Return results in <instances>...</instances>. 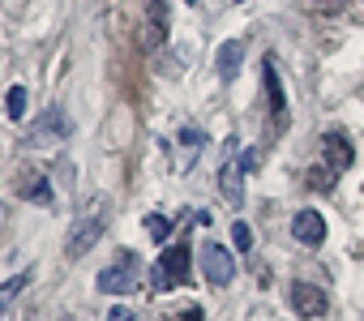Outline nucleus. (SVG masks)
I'll return each mask as SVG.
<instances>
[{
    "label": "nucleus",
    "instance_id": "nucleus-13",
    "mask_svg": "<svg viewBox=\"0 0 364 321\" xmlns=\"http://www.w3.org/2000/svg\"><path fill=\"white\" fill-rule=\"evenodd\" d=\"M240 65H245V39H228V43L219 48V56H215L219 77H223V82H232V77L240 73Z\"/></svg>",
    "mask_w": 364,
    "mask_h": 321
},
{
    "label": "nucleus",
    "instance_id": "nucleus-12",
    "mask_svg": "<svg viewBox=\"0 0 364 321\" xmlns=\"http://www.w3.org/2000/svg\"><path fill=\"white\" fill-rule=\"evenodd\" d=\"M321 150H326V158H330L334 172H347V168L355 163V150H351L347 133H326V137H321Z\"/></svg>",
    "mask_w": 364,
    "mask_h": 321
},
{
    "label": "nucleus",
    "instance_id": "nucleus-20",
    "mask_svg": "<svg viewBox=\"0 0 364 321\" xmlns=\"http://www.w3.org/2000/svg\"><path fill=\"white\" fill-rule=\"evenodd\" d=\"M171 321H206V312H202L198 304H189V308H180V312H176Z\"/></svg>",
    "mask_w": 364,
    "mask_h": 321
},
{
    "label": "nucleus",
    "instance_id": "nucleus-24",
    "mask_svg": "<svg viewBox=\"0 0 364 321\" xmlns=\"http://www.w3.org/2000/svg\"><path fill=\"white\" fill-rule=\"evenodd\" d=\"M5 219H9V206H0V227H5Z\"/></svg>",
    "mask_w": 364,
    "mask_h": 321
},
{
    "label": "nucleus",
    "instance_id": "nucleus-14",
    "mask_svg": "<svg viewBox=\"0 0 364 321\" xmlns=\"http://www.w3.org/2000/svg\"><path fill=\"white\" fill-rule=\"evenodd\" d=\"M26 283H31V270H22V274H14V278L0 283V317H5V312H9V304L26 291Z\"/></svg>",
    "mask_w": 364,
    "mask_h": 321
},
{
    "label": "nucleus",
    "instance_id": "nucleus-19",
    "mask_svg": "<svg viewBox=\"0 0 364 321\" xmlns=\"http://www.w3.org/2000/svg\"><path fill=\"white\" fill-rule=\"evenodd\" d=\"M180 146L202 154V146H206V133H202V129H185V133H180Z\"/></svg>",
    "mask_w": 364,
    "mask_h": 321
},
{
    "label": "nucleus",
    "instance_id": "nucleus-4",
    "mask_svg": "<svg viewBox=\"0 0 364 321\" xmlns=\"http://www.w3.org/2000/svg\"><path fill=\"white\" fill-rule=\"evenodd\" d=\"M65 137H69V116H65V107L39 111V116L31 120V129H26V141H31V146H52V141H65Z\"/></svg>",
    "mask_w": 364,
    "mask_h": 321
},
{
    "label": "nucleus",
    "instance_id": "nucleus-5",
    "mask_svg": "<svg viewBox=\"0 0 364 321\" xmlns=\"http://www.w3.org/2000/svg\"><path fill=\"white\" fill-rule=\"evenodd\" d=\"M202 274L210 287H228L236 278V261H232V249H223L219 240H206L202 244Z\"/></svg>",
    "mask_w": 364,
    "mask_h": 321
},
{
    "label": "nucleus",
    "instance_id": "nucleus-3",
    "mask_svg": "<svg viewBox=\"0 0 364 321\" xmlns=\"http://www.w3.org/2000/svg\"><path fill=\"white\" fill-rule=\"evenodd\" d=\"M137 274H141L137 253L120 249V253H116V261H112V266H103V274H99V291H103V295H124V291H133V287H137Z\"/></svg>",
    "mask_w": 364,
    "mask_h": 321
},
{
    "label": "nucleus",
    "instance_id": "nucleus-10",
    "mask_svg": "<svg viewBox=\"0 0 364 321\" xmlns=\"http://www.w3.org/2000/svg\"><path fill=\"white\" fill-rule=\"evenodd\" d=\"M219 193L228 197V206H232V210H240V206H245V168H240V163H232V158L219 168Z\"/></svg>",
    "mask_w": 364,
    "mask_h": 321
},
{
    "label": "nucleus",
    "instance_id": "nucleus-8",
    "mask_svg": "<svg viewBox=\"0 0 364 321\" xmlns=\"http://www.w3.org/2000/svg\"><path fill=\"white\" fill-rule=\"evenodd\" d=\"M291 308H296L300 317L317 321V317H326V308H330V295H326L321 287H313V283H291Z\"/></svg>",
    "mask_w": 364,
    "mask_h": 321
},
{
    "label": "nucleus",
    "instance_id": "nucleus-2",
    "mask_svg": "<svg viewBox=\"0 0 364 321\" xmlns=\"http://www.w3.org/2000/svg\"><path fill=\"white\" fill-rule=\"evenodd\" d=\"M189 261H193V249H189L185 240L171 244V249H163V253H159V261L150 266L154 287H159V291H176V287H185V283H189Z\"/></svg>",
    "mask_w": 364,
    "mask_h": 321
},
{
    "label": "nucleus",
    "instance_id": "nucleus-18",
    "mask_svg": "<svg viewBox=\"0 0 364 321\" xmlns=\"http://www.w3.org/2000/svg\"><path fill=\"white\" fill-rule=\"evenodd\" d=\"M334 180H338V172H330V168H313L309 172V185L313 189H334Z\"/></svg>",
    "mask_w": 364,
    "mask_h": 321
},
{
    "label": "nucleus",
    "instance_id": "nucleus-9",
    "mask_svg": "<svg viewBox=\"0 0 364 321\" xmlns=\"http://www.w3.org/2000/svg\"><path fill=\"white\" fill-rule=\"evenodd\" d=\"M291 236H296L304 249H321V244H326V219H321L317 210H300V214L291 219Z\"/></svg>",
    "mask_w": 364,
    "mask_h": 321
},
{
    "label": "nucleus",
    "instance_id": "nucleus-23",
    "mask_svg": "<svg viewBox=\"0 0 364 321\" xmlns=\"http://www.w3.org/2000/svg\"><path fill=\"white\" fill-rule=\"evenodd\" d=\"M107 321H133V308H112Z\"/></svg>",
    "mask_w": 364,
    "mask_h": 321
},
{
    "label": "nucleus",
    "instance_id": "nucleus-26",
    "mask_svg": "<svg viewBox=\"0 0 364 321\" xmlns=\"http://www.w3.org/2000/svg\"><path fill=\"white\" fill-rule=\"evenodd\" d=\"M65 321H73V317H65Z\"/></svg>",
    "mask_w": 364,
    "mask_h": 321
},
{
    "label": "nucleus",
    "instance_id": "nucleus-11",
    "mask_svg": "<svg viewBox=\"0 0 364 321\" xmlns=\"http://www.w3.org/2000/svg\"><path fill=\"white\" fill-rule=\"evenodd\" d=\"M167 18H171V5L167 0H146V26H141V48H154L159 35L167 31Z\"/></svg>",
    "mask_w": 364,
    "mask_h": 321
},
{
    "label": "nucleus",
    "instance_id": "nucleus-6",
    "mask_svg": "<svg viewBox=\"0 0 364 321\" xmlns=\"http://www.w3.org/2000/svg\"><path fill=\"white\" fill-rule=\"evenodd\" d=\"M262 86H266V99H270V129L283 133V129H287V94H283V82H279L274 60L262 65Z\"/></svg>",
    "mask_w": 364,
    "mask_h": 321
},
{
    "label": "nucleus",
    "instance_id": "nucleus-21",
    "mask_svg": "<svg viewBox=\"0 0 364 321\" xmlns=\"http://www.w3.org/2000/svg\"><path fill=\"white\" fill-rule=\"evenodd\" d=\"M257 163H262V150H245V154H240V168H245V172H257Z\"/></svg>",
    "mask_w": 364,
    "mask_h": 321
},
{
    "label": "nucleus",
    "instance_id": "nucleus-1",
    "mask_svg": "<svg viewBox=\"0 0 364 321\" xmlns=\"http://www.w3.org/2000/svg\"><path fill=\"white\" fill-rule=\"evenodd\" d=\"M107 223H112V202H107V197H95V202H86V210L73 219V227H69V236H65V257H69V261L86 257V253H90V249L103 240Z\"/></svg>",
    "mask_w": 364,
    "mask_h": 321
},
{
    "label": "nucleus",
    "instance_id": "nucleus-7",
    "mask_svg": "<svg viewBox=\"0 0 364 321\" xmlns=\"http://www.w3.org/2000/svg\"><path fill=\"white\" fill-rule=\"evenodd\" d=\"M18 193L26 197V202H35V206H52L56 197H52V185H48V172L43 168H35V163H26L22 168V176H18Z\"/></svg>",
    "mask_w": 364,
    "mask_h": 321
},
{
    "label": "nucleus",
    "instance_id": "nucleus-15",
    "mask_svg": "<svg viewBox=\"0 0 364 321\" xmlns=\"http://www.w3.org/2000/svg\"><path fill=\"white\" fill-rule=\"evenodd\" d=\"M5 116H9V120H22V116H26V86H14V90H9Z\"/></svg>",
    "mask_w": 364,
    "mask_h": 321
},
{
    "label": "nucleus",
    "instance_id": "nucleus-16",
    "mask_svg": "<svg viewBox=\"0 0 364 321\" xmlns=\"http://www.w3.org/2000/svg\"><path fill=\"white\" fill-rule=\"evenodd\" d=\"M146 232L163 244V240L171 236V219H167V214H146Z\"/></svg>",
    "mask_w": 364,
    "mask_h": 321
},
{
    "label": "nucleus",
    "instance_id": "nucleus-22",
    "mask_svg": "<svg viewBox=\"0 0 364 321\" xmlns=\"http://www.w3.org/2000/svg\"><path fill=\"white\" fill-rule=\"evenodd\" d=\"M313 9H321V13H338V9H343V0H313Z\"/></svg>",
    "mask_w": 364,
    "mask_h": 321
},
{
    "label": "nucleus",
    "instance_id": "nucleus-25",
    "mask_svg": "<svg viewBox=\"0 0 364 321\" xmlns=\"http://www.w3.org/2000/svg\"><path fill=\"white\" fill-rule=\"evenodd\" d=\"M189 5H198V0H189Z\"/></svg>",
    "mask_w": 364,
    "mask_h": 321
},
{
    "label": "nucleus",
    "instance_id": "nucleus-17",
    "mask_svg": "<svg viewBox=\"0 0 364 321\" xmlns=\"http://www.w3.org/2000/svg\"><path fill=\"white\" fill-rule=\"evenodd\" d=\"M232 244H236V253H249V249H253V227L236 219V223H232Z\"/></svg>",
    "mask_w": 364,
    "mask_h": 321
}]
</instances>
